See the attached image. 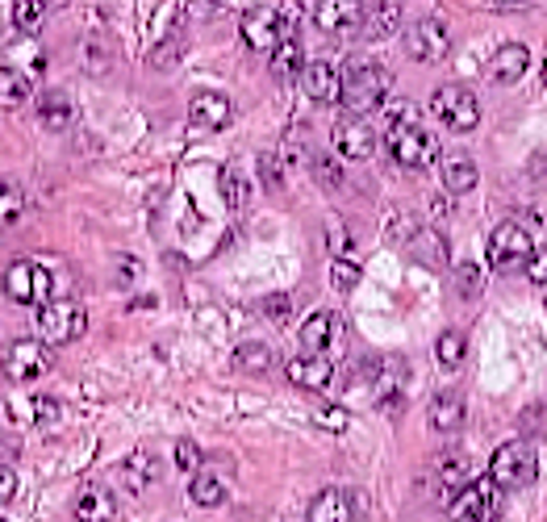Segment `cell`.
Instances as JSON below:
<instances>
[{
    "label": "cell",
    "mask_w": 547,
    "mask_h": 522,
    "mask_svg": "<svg viewBox=\"0 0 547 522\" xmlns=\"http://www.w3.org/2000/svg\"><path fill=\"white\" fill-rule=\"evenodd\" d=\"M389 88H393V76L380 63H351L343 71V105L351 117H364V113L380 109L389 97Z\"/></svg>",
    "instance_id": "6da1fadb"
},
{
    "label": "cell",
    "mask_w": 547,
    "mask_h": 522,
    "mask_svg": "<svg viewBox=\"0 0 547 522\" xmlns=\"http://www.w3.org/2000/svg\"><path fill=\"white\" fill-rule=\"evenodd\" d=\"M385 147H389L393 163H401V168H410V172L431 168L435 155H439L435 134L426 130L422 122H393L389 134H385Z\"/></svg>",
    "instance_id": "7a4b0ae2"
},
{
    "label": "cell",
    "mask_w": 547,
    "mask_h": 522,
    "mask_svg": "<svg viewBox=\"0 0 547 522\" xmlns=\"http://www.w3.org/2000/svg\"><path fill=\"white\" fill-rule=\"evenodd\" d=\"M84 330H88V314H84V305L71 301V297L46 301L42 310H38V339H42L46 347H67V343H76Z\"/></svg>",
    "instance_id": "3957f363"
},
{
    "label": "cell",
    "mask_w": 547,
    "mask_h": 522,
    "mask_svg": "<svg viewBox=\"0 0 547 522\" xmlns=\"http://www.w3.org/2000/svg\"><path fill=\"white\" fill-rule=\"evenodd\" d=\"M502 497H506V489L493 477H477L447 502V518L451 522H493L502 514Z\"/></svg>",
    "instance_id": "277c9868"
},
{
    "label": "cell",
    "mask_w": 547,
    "mask_h": 522,
    "mask_svg": "<svg viewBox=\"0 0 547 522\" xmlns=\"http://www.w3.org/2000/svg\"><path fill=\"white\" fill-rule=\"evenodd\" d=\"M0 284H5V297L17 301V305H42L51 301V268L38 264V259H13V264L5 268V276H0Z\"/></svg>",
    "instance_id": "5b68a950"
},
{
    "label": "cell",
    "mask_w": 547,
    "mask_h": 522,
    "mask_svg": "<svg viewBox=\"0 0 547 522\" xmlns=\"http://www.w3.org/2000/svg\"><path fill=\"white\" fill-rule=\"evenodd\" d=\"M489 477L502 485V489H522V485H531L539 477V456H535V447L527 439H510L502 443L493 452L489 460Z\"/></svg>",
    "instance_id": "8992f818"
},
{
    "label": "cell",
    "mask_w": 547,
    "mask_h": 522,
    "mask_svg": "<svg viewBox=\"0 0 547 522\" xmlns=\"http://www.w3.org/2000/svg\"><path fill=\"white\" fill-rule=\"evenodd\" d=\"M431 109L451 134H472L481 122V105L472 97L468 84H439L435 97H431Z\"/></svg>",
    "instance_id": "52a82bcc"
},
{
    "label": "cell",
    "mask_w": 547,
    "mask_h": 522,
    "mask_svg": "<svg viewBox=\"0 0 547 522\" xmlns=\"http://www.w3.org/2000/svg\"><path fill=\"white\" fill-rule=\"evenodd\" d=\"M0 368H5L9 381H38V376L51 372V347L42 339H13L0 351Z\"/></svg>",
    "instance_id": "ba28073f"
},
{
    "label": "cell",
    "mask_w": 547,
    "mask_h": 522,
    "mask_svg": "<svg viewBox=\"0 0 547 522\" xmlns=\"http://www.w3.org/2000/svg\"><path fill=\"white\" fill-rule=\"evenodd\" d=\"M535 255V234L527 222H502L489 234V264L493 268H514V264H527Z\"/></svg>",
    "instance_id": "9c48e42d"
},
{
    "label": "cell",
    "mask_w": 547,
    "mask_h": 522,
    "mask_svg": "<svg viewBox=\"0 0 547 522\" xmlns=\"http://www.w3.org/2000/svg\"><path fill=\"white\" fill-rule=\"evenodd\" d=\"M239 34L247 42V51H255V55H272L284 38H293L289 26H284V17L276 9H268V5L247 9L243 21H239Z\"/></svg>",
    "instance_id": "30bf717a"
},
{
    "label": "cell",
    "mask_w": 547,
    "mask_h": 522,
    "mask_svg": "<svg viewBox=\"0 0 547 522\" xmlns=\"http://www.w3.org/2000/svg\"><path fill=\"white\" fill-rule=\"evenodd\" d=\"M406 55L418 63H443L451 55V30L439 17H418L406 30Z\"/></svg>",
    "instance_id": "8fae6325"
},
{
    "label": "cell",
    "mask_w": 547,
    "mask_h": 522,
    "mask_svg": "<svg viewBox=\"0 0 547 522\" xmlns=\"http://www.w3.org/2000/svg\"><path fill=\"white\" fill-rule=\"evenodd\" d=\"M364 0H318L314 5V21H318V30L330 34V38H343V34H355V30H364Z\"/></svg>",
    "instance_id": "7c38bea8"
},
{
    "label": "cell",
    "mask_w": 547,
    "mask_h": 522,
    "mask_svg": "<svg viewBox=\"0 0 547 522\" xmlns=\"http://www.w3.org/2000/svg\"><path fill=\"white\" fill-rule=\"evenodd\" d=\"M284 376L305 389V393H322L330 381H335V364H330V355H318V351H301L293 355L289 364H284Z\"/></svg>",
    "instance_id": "4fadbf2b"
},
{
    "label": "cell",
    "mask_w": 547,
    "mask_h": 522,
    "mask_svg": "<svg viewBox=\"0 0 547 522\" xmlns=\"http://www.w3.org/2000/svg\"><path fill=\"white\" fill-rule=\"evenodd\" d=\"M301 84H305V97L314 105H343V71L335 63H305L301 71Z\"/></svg>",
    "instance_id": "5bb4252c"
},
{
    "label": "cell",
    "mask_w": 547,
    "mask_h": 522,
    "mask_svg": "<svg viewBox=\"0 0 547 522\" xmlns=\"http://www.w3.org/2000/svg\"><path fill=\"white\" fill-rule=\"evenodd\" d=\"M335 147L343 159L351 163H364L376 155V130L368 122H360V117H343V122L335 126Z\"/></svg>",
    "instance_id": "9a60e30c"
},
{
    "label": "cell",
    "mask_w": 547,
    "mask_h": 522,
    "mask_svg": "<svg viewBox=\"0 0 547 522\" xmlns=\"http://www.w3.org/2000/svg\"><path fill=\"white\" fill-rule=\"evenodd\" d=\"M234 117V105L226 92H197L193 101H188V122L197 130H226Z\"/></svg>",
    "instance_id": "2e32d148"
},
{
    "label": "cell",
    "mask_w": 547,
    "mask_h": 522,
    "mask_svg": "<svg viewBox=\"0 0 547 522\" xmlns=\"http://www.w3.org/2000/svg\"><path fill=\"white\" fill-rule=\"evenodd\" d=\"M531 71V51L522 42H502L489 55V80L493 84H518Z\"/></svg>",
    "instance_id": "e0dca14e"
},
{
    "label": "cell",
    "mask_w": 547,
    "mask_h": 522,
    "mask_svg": "<svg viewBox=\"0 0 547 522\" xmlns=\"http://www.w3.org/2000/svg\"><path fill=\"white\" fill-rule=\"evenodd\" d=\"M297 335H301V347H305V351L326 355L335 343H343V318L330 314V310H318V314L305 318V326L297 330Z\"/></svg>",
    "instance_id": "ac0fdd59"
},
{
    "label": "cell",
    "mask_w": 547,
    "mask_h": 522,
    "mask_svg": "<svg viewBox=\"0 0 547 522\" xmlns=\"http://www.w3.org/2000/svg\"><path fill=\"white\" fill-rule=\"evenodd\" d=\"M464 414H468V406H464V397H460L456 389L435 393L431 410H426V418H431V426H435L439 435H456L460 426H464Z\"/></svg>",
    "instance_id": "d6986e66"
},
{
    "label": "cell",
    "mask_w": 547,
    "mask_h": 522,
    "mask_svg": "<svg viewBox=\"0 0 547 522\" xmlns=\"http://www.w3.org/2000/svg\"><path fill=\"white\" fill-rule=\"evenodd\" d=\"M355 518V497L347 489H322L309 502V522H351Z\"/></svg>",
    "instance_id": "ffe728a7"
},
{
    "label": "cell",
    "mask_w": 547,
    "mask_h": 522,
    "mask_svg": "<svg viewBox=\"0 0 547 522\" xmlns=\"http://www.w3.org/2000/svg\"><path fill=\"white\" fill-rule=\"evenodd\" d=\"M38 122H42V130H51V134L71 130V122H76V105H71V97L63 88H51L38 101Z\"/></svg>",
    "instance_id": "44dd1931"
},
{
    "label": "cell",
    "mask_w": 547,
    "mask_h": 522,
    "mask_svg": "<svg viewBox=\"0 0 547 522\" xmlns=\"http://www.w3.org/2000/svg\"><path fill=\"white\" fill-rule=\"evenodd\" d=\"M439 176H443V188L451 197H464V193L477 188V163H472L468 155H443Z\"/></svg>",
    "instance_id": "7402d4cb"
},
{
    "label": "cell",
    "mask_w": 547,
    "mask_h": 522,
    "mask_svg": "<svg viewBox=\"0 0 547 522\" xmlns=\"http://www.w3.org/2000/svg\"><path fill=\"white\" fill-rule=\"evenodd\" d=\"M71 514H76L80 522H113L117 502H113V493H109V489L88 485V489L76 497V506H71Z\"/></svg>",
    "instance_id": "603a6c76"
},
{
    "label": "cell",
    "mask_w": 547,
    "mask_h": 522,
    "mask_svg": "<svg viewBox=\"0 0 547 522\" xmlns=\"http://www.w3.org/2000/svg\"><path fill=\"white\" fill-rule=\"evenodd\" d=\"M401 30V0H376L364 17V38L372 42H385L389 34Z\"/></svg>",
    "instance_id": "cb8c5ba5"
},
{
    "label": "cell",
    "mask_w": 547,
    "mask_h": 522,
    "mask_svg": "<svg viewBox=\"0 0 547 522\" xmlns=\"http://www.w3.org/2000/svg\"><path fill=\"white\" fill-rule=\"evenodd\" d=\"M406 247L422 259L426 268H447V264H451V255H447V239H443L439 230H431V226H422V230L414 234V239H410Z\"/></svg>",
    "instance_id": "d4e9b609"
},
{
    "label": "cell",
    "mask_w": 547,
    "mask_h": 522,
    "mask_svg": "<svg viewBox=\"0 0 547 522\" xmlns=\"http://www.w3.org/2000/svg\"><path fill=\"white\" fill-rule=\"evenodd\" d=\"M155 477H159V464H155L151 452H134V456H126V464H122V485H126L130 493L151 489Z\"/></svg>",
    "instance_id": "484cf974"
},
{
    "label": "cell",
    "mask_w": 547,
    "mask_h": 522,
    "mask_svg": "<svg viewBox=\"0 0 547 522\" xmlns=\"http://www.w3.org/2000/svg\"><path fill=\"white\" fill-rule=\"evenodd\" d=\"M30 97H34L30 80L21 76V71H13V67H0V109H21Z\"/></svg>",
    "instance_id": "4316f807"
},
{
    "label": "cell",
    "mask_w": 547,
    "mask_h": 522,
    "mask_svg": "<svg viewBox=\"0 0 547 522\" xmlns=\"http://www.w3.org/2000/svg\"><path fill=\"white\" fill-rule=\"evenodd\" d=\"M188 497H193V506L213 510L226 502V485H222V477H213V472H197L193 485H188Z\"/></svg>",
    "instance_id": "83f0119b"
},
{
    "label": "cell",
    "mask_w": 547,
    "mask_h": 522,
    "mask_svg": "<svg viewBox=\"0 0 547 522\" xmlns=\"http://www.w3.org/2000/svg\"><path fill=\"white\" fill-rule=\"evenodd\" d=\"M439 485H443V493H447V502H451V497H456L464 485H472L468 460H464V456H443V460H439Z\"/></svg>",
    "instance_id": "f1b7e54d"
},
{
    "label": "cell",
    "mask_w": 547,
    "mask_h": 522,
    "mask_svg": "<svg viewBox=\"0 0 547 522\" xmlns=\"http://www.w3.org/2000/svg\"><path fill=\"white\" fill-rule=\"evenodd\" d=\"M84 71H88V76H109V71H113V46L105 42V34H88L84 38Z\"/></svg>",
    "instance_id": "f546056e"
},
{
    "label": "cell",
    "mask_w": 547,
    "mask_h": 522,
    "mask_svg": "<svg viewBox=\"0 0 547 522\" xmlns=\"http://www.w3.org/2000/svg\"><path fill=\"white\" fill-rule=\"evenodd\" d=\"M276 364V351L268 343H243V347H234V368L239 372H268Z\"/></svg>",
    "instance_id": "4dcf8cb0"
},
{
    "label": "cell",
    "mask_w": 547,
    "mask_h": 522,
    "mask_svg": "<svg viewBox=\"0 0 547 522\" xmlns=\"http://www.w3.org/2000/svg\"><path fill=\"white\" fill-rule=\"evenodd\" d=\"M435 355H439V364L451 372V368H460L464 364V355H468V335H464V330H456V326H451V330H443V335L435 339Z\"/></svg>",
    "instance_id": "1f68e13d"
},
{
    "label": "cell",
    "mask_w": 547,
    "mask_h": 522,
    "mask_svg": "<svg viewBox=\"0 0 547 522\" xmlns=\"http://www.w3.org/2000/svg\"><path fill=\"white\" fill-rule=\"evenodd\" d=\"M21 213H26V193H21V184L0 180V226L21 222Z\"/></svg>",
    "instance_id": "d6a6232c"
},
{
    "label": "cell",
    "mask_w": 547,
    "mask_h": 522,
    "mask_svg": "<svg viewBox=\"0 0 547 522\" xmlns=\"http://www.w3.org/2000/svg\"><path fill=\"white\" fill-rule=\"evenodd\" d=\"M222 197H226V205L239 213V209H247V201H251V180L239 172V168H222Z\"/></svg>",
    "instance_id": "836d02e7"
},
{
    "label": "cell",
    "mask_w": 547,
    "mask_h": 522,
    "mask_svg": "<svg viewBox=\"0 0 547 522\" xmlns=\"http://www.w3.org/2000/svg\"><path fill=\"white\" fill-rule=\"evenodd\" d=\"M272 71H276V76H297V71H305V67H301V46H297V38H284L276 51H272Z\"/></svg>",
    "instance_id": "e575fe53"
},
{
    "label": "cell",
    "mask_w": 547,
    "mask_h": 522,
    "mask_svg": "<svg viewBox=\"0 0 547 522\" xmlns=\"http://www.w3.org/2000/svg\"><path fill=\"white\" fill-rule=\"evenodd\" d=\"M42 17H46V5H42V0H17V5H13L17 30H26V34H38Z\"/></svg>",
    "instance_id": "d590c367"
},
{
    "label": "cell",
    "mask_w": 547,
    "mask_h": 522,
    "mask_svg": "<svg viewBox=\"0 0 547 522\" xmlns=\"http://www.w3.org/2000/svg\"><path fill=\"white\" fill-rule=\"evenodd\" d=\"M309 172H314V180L326 184V188H339L343 184V163L330 159V155H314V159H309Z\"/></svg>",
    "instance_id": "8d00e7d4"
},
{
    "label": "cell",
    "mask_w": 547,
    "mask_h": 522,
    "mask_svg": "<svg viewBox=\"0 0 547 522\" xmlns=\"http://www.w3.org/2000/svg\"><path fill=\"white\" fill-rule=\"evenodd\" d=\"M481 264H460L456 268V284H460V297L472 301V297H481Z\"/></svg>",
    "instance_id": "74e56055"
},
{
    "label": "cell",
    "mask_w": 547,
    "mask_h": 522,
    "mask_svg": "<svg viewBox=\"0 0 547 522\" xmlns=\"http://www.w3.org/2000/svg\"><path fill=\"white\" fill-rule=\"evenodd\" d=\"M176 468L188 472V477H197V472H201V447L193 439H180L176 443Z\"/></svg>",
    "instance_id": "f35d334b"
},
{
    "label": "cell",
    "mask_w": 547,
    "mask_h": 522,
    "mask_svg": "<svg viewBox=\"0 0 547 522\" xmlns=\"http://www.w3.org/2000/svg\"><path fill=\"white\" fill-rule=\"evenodd\" d=\"M314 422L322 426V431H330V435H343L351 418H347L343 406H322V410H314Z\"/></svg>",
    "instance_id": "ab89813d"
},
{
    "label": "cell",
    "mask_w": 547,
    "mask_h": 522,
    "mask_svg": "<svg viewBox=\"0 0 547 522\" xmlns=\"http://www.w3.org/2000/svg\"><path fill=\"white\" fill-rule=\"evenodd\" d=\"M330 284H335V289H355V284H360V268L351 264V259H335V264H330Z\"/></svg>",
    "instance_id": "60d3db41"
},
{
    "label": "cell",
    "mask_w": 547,
    "mask_h": 522,
    "mask_svg": "<svg viewBox=\"0 0 547 522\" xmlns=\"http://www.w3.org/2000/svg\"><path fill=\"white\" fill-rule=\"evenodd\" d=\"M326 243H330V255H335V259H347V247H351V234H347V226H343V222H330Z\"/></svg>",
    "instance_id": "b9f144b4"
},
{
    "label": "cell",
    "mask_w": 547,
    "mask_h": 522,
    "mask_svg": "<svg viewBox=\"0 0 547 522\" xmlns=\"http://www.w3.org/2000/svg\"><path fill=\"white\" fill-rule=\"evenodd\" d=\"M527 276H531V284H547V247H539L527 259Z\"/></svg>",
    "instance_id": "7bdbcfd3"
},
{
    "label": "cell",
    "mask_w": 547,
    "mask_h": 522,
    "mask_svg": "<svg viewBox=\"0 0 547 522\" xmlns=\"http://www.w3.org/2000/svg\"><path fill=\"white\" fill-rule=\"evenodd\" d=\"M30 414H34V422H55V418H59V401H51V397H34Z\"/></svg>",
    "instance_id": "ee69618b"
},
{
    "label": "cell",
    "mask_w": 547,
    "mask_h": 522,
    "mask_svg": "<svg viewBox=\"0 0 547 522\" xmlns=\"http://www.w3.org/2000/svg\"><path fill=\"white\" fill-rule=\"evenodd\" d=\"M13 493H17V472L0 460V502H13Z\"/></svg>",
    "instance_id": "f6af8a7d"
},
{
    "label": "cell",
    "mask_w": 547,
    "mask_h": 522,
    "mask_svg": "<svg viewBox=\"0 0 547 522\" xmlns=\"http://www.w3.org/2000/svg\"><path fill=\"white\" fill-rule=\"evenodd\" d=\"M289 310H293V301L284 297V293H276V297H268V301H264V314H268V318H276V322H280V318H289Z\"/></svg>",
    "instance_id": "bcb514c9"
},
{
    "label": "cell",
    "mask_w": 547,
    "mask_h": 522,
    "mask_svg": "<svg viewBox=\"0 0 547 522\" xmlns=\"http://www.w3.org/2000/svg\"><path fill=\"white\" fill-rule=\"evenodd\" d=\"M259 172H264V184H268V188H280V159H276V155L259 159Z\"/></svg>",
    "instance_id": "7dc6e473"
},
{
    "label": "cell",
    "mask_w": 547,
    "mask_h": 522,
    "mask_svg": "<svg viewBox=\"0 0 547 522\" xmlns=\"http://www.w3.org/2000/svg\"><path fill=\"white\" fill-rule=\"evenodd\" d=\"M489 5H497V9H522L527 0H489Z\"/></svg>",
    "instance_id": "c3c4849f"
},
{
    "label": "cell",
    "mask_w": 547,
    "mask_h": 522,
    "mask_svg": "<svg viewBox=\"0 0 547 522\" xmlns=\"http://www.w3.org/2000/svg\"><path fill=\"white\" fill-rule=\"evenodd\" d=\"M42 5H63V0H42Z\"/></svg>",
    "instance_id": "681fc988"
}]
</instances>
